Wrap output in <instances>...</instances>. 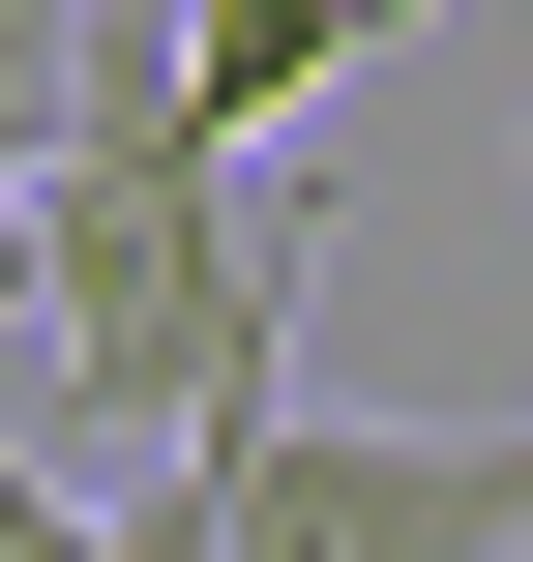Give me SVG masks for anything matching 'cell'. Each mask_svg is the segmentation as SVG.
<instances>
[{
  "mask_svg": "<svg viewBox=\"0 0 533 562\" xmlns=\"http://www.w3.org/2000/svg\"><path fill=\"white\" fill-rule=\"evenodd\" d=\"M178 474H208V562H504L533 533V415H326L297 356Z\"/></svg>",
  "mask_w": 533,
  "mask_h": 562,
  "instance_id": "1",
  "label": "cell"
},
{
  "mask_svg": "<svg viewBox=\"0 0 533 562\" xmlns=\"http://www.w3.org/2000/svg\"><path fill=\"white\" fill-rule=\"evenodd\" d=\"M386 30H415V0H178V89H208V148H267V119H297L326 59H386Z\"/></svg>",
  "mask_w": 533,
  "mask_h": 562,
  "instance_id": "2",
  "label": "cell"
},
{
  "mask_svg": "<svg viewBox=\"0 0 533 562\" xmlns=\"http://www.w3.org/2000/svg\"><path fill=\"white\" fill-rule=\"evenodd\" d=\"M59 30H89V0H0V178H30V119H59Z\"/></svg>",
  "mask_w": 533,
  "mask_h": 562,
  "instance_id": "3",
  "label": "cell"
},
{
  "mask_svg": "<svg viewBox=\"0 0 533 562\" xmlns=\"http://www.w3.org/2000/svg\"><path fill=\"white\" fill-rule=\"evenodd\" d=\"M0 326H30V178H0Z\"/></svg>",
  "mask_w": 533,
  "mask_h": 562,
  "instance_id": "4",
  "label": "cell"
},
{
  "mask_svg": "<svg viewBox=\"0 0 533 562\" xmlns=\"http://www.w3.org/2000/svg\"><path fill=\"white\" fill-rule=\"evenodd\" d=\"M504 562H533V533H504Z\"/></svg>",
  "mask_w": 533,
  "mask_h": 562,
  "instance_id": "5",
  "label": "cell"
}]
</instances>
